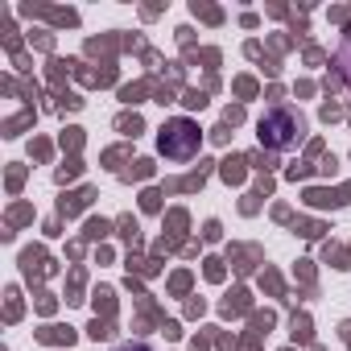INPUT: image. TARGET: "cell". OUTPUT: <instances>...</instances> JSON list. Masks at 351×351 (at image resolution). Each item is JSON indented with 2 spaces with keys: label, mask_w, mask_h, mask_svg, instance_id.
Here are the masks:
<instances>
[{
  "label": "cell",
  "mask_w": 351,
  "mask_h": 351,
  "mask_svg": "<svg viewBox=\"0 0 351 351\" xmlns=\"http://www.w3.org/2000/svg\"><path fill=\"white\" fill-rule=\"evenodd\" d=\"M256 136H261V145L289 153V149H298L302 136H306V116H302L298 108H269V112L261 116V124H256Z\"/></svg>",
  "instance_id": "6da1fadb"
},
{
  "label": "cell",
  "mask_w": 351,
  "mask_h": 351,
  "mask_svg": "<svg viewBox=\"0 0 351 351\" xmlns=\"http://www.w3.org/2000/svg\"><path fill=\"white\" fill-rule=\"evenodd\" d=\"M157 149H161L165 161H178V165H182V161H191V157L203 149V132H199L195 120L173 116V120L161 124V132H157Z\"/></svg>",
  "instance_id": "7a4b0ae2"
},
{
  "label": "cell",
  "mask_w": 351,
  "mask_h": 351,
  "mask_svg": "<svg viewBox=\"0 0 351 351\" xmlns=\"http://www.w3.org/2000/svg\"><path fill=\"white\" fill-rule=\"evenodd\" d=\"M116 351H153L149 343H124V347H116Z\"/></svg>",
  "instance_id": "3957f363"
}]
</instances>
